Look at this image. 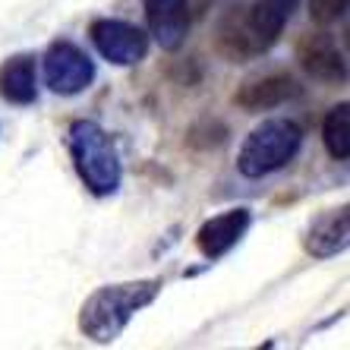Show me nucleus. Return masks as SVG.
I'll use <instances>...</instances> for the list:
<instances>
[{"instance_id": "1a4fd4ad", "label": "nucleus", "mask_w": 350, "mask_h": 350, "mask_svg": "<svg viewBox=\"0 0 350 350\" xmlns=\"http://www.w3.org/2000/svg\"><path fill=\"white\" fill-rule=\"evenodd\" d=\"M350 243V208L338 205V208H325L310 221V228L303 234V250L312 259H332L341 256Z\"/></svg>"}, {"instance_id": "f257e3e1", "label": "nucleus", "mask_w": 350, "mask_h": 350, "mask_svg": "<svg viewBox=\"0 0 350 350\" xmlns=\"http://www.w3.org/2000/svg\"><path fill=\"white\" fill-rule=\"evenodd\" d=\"M293 10L297 0H256L250 7L228 10L215 32V48L234 64L259 57L281 38Z\"/></svg>"}, {"instance_id": "6e6552de", "label": "nucleus", "mask_w": 350, "mask_h": 350, "mask_svg": "<svg viewBox=\"0 0 350 350\" xmlns=\"http://www.w3.org/2000/svg\"><path fill=\"white\" fill-rule=\"evenodd\" d=\"M297 60L312 79L319 82H344L347 79V57L338 48L334 35L310 32L297 41Z\"/></svg>"}, {"instance_id": "2eb2a0df", "label": "nucleus", "mask_w": 350, "mask_h": 350, "mask_svg": "<svg viewBox=\"0 0 350 350\" xmlns=\"http://www.w3.org/2000/svg\"><path fill=\"white\" fill-rule=\"evenodd\" d=\"M347 13V0H310V19L316 25H332Z\"/></svg>"}, {"instance_id": "20e7f679", "label": "nucleus", "mask_w": 350, "mask_h": 350, "mask_svg": "<svg viewBox=\"0 0 350 350\" xmlns=\"http://www.w3.org/2000/svg\"><path fill=\"white\" fill-rule=\"evenodd\" d=\"M303 146V130L287 117H271L262 120L240 146L237 155V171L250 180L269 177V174L281 171L293 158L300 155Z\"/></svg>"}, {"instance_id": "9b49d317", "label": "nucleus", "mask_w": 350, "mask_h": 350, "mask_svg": "<svg viewBox=\"0 0 350 350\" xmlns=\"http://www.w3.org/2000/svg\"><path fill=\"white\" fill-rule=\"evenodd\" d=\"M297 82L287 73H265L256 79H246L240 89L234 92V105L240 111L259 114V111H271V107L287 105L291 98H297Z\"/></svg>"}, {"instance_id": "7ed1b4c3", "label": "nucleus", "mask_w": 350, "mask_h": 350, "mask_svg": "<svg viewBox=\"0 0 350 350\" xmlns=\"http://www.w3.org/2000/svg\"><path fill=\"white\" fill-rule=\"evenodd\" d=\"M73 167L92 196H114L123 183V164L114 139L95 120H76L66 133Z\"/></svg>"}, {"instance_id": "ddd939ff", "label": "nucleus", "mask_w": 350, "mask_h": 350, "mask_svg": "<svg viewBox=\"0 0 350 350\" xmlns=\"http://www.w3.org/2000/svg\"><path fill=\"white\" fill-rule=\"evenodd\" d=\"M322 142L325 152L334 161H347L350 158V105L341 101L338 107H332L322 123Z\"/></svg>"}, {"instance_id": "0eeeda50", "label": "nucleus", "mask_w": 350, "mask_h": 350, "mask_svg": "<svg viewBox=\"0 0 350 350\" xmlns=\"http://www.w3.org/2000/svg\"><path fill=\"white\" fill-rule=\"evenodd\" d=\"M253 224V212L240 205V208H228V212L215 215L202 224V228L196 230V250L205 256V259H221V256H228L240 240L246 237Z\"/></svg>"}, {"instance_id": "dca6fc26", "label": "nucleus", "mask_w": 350, "mask_h": 350, "mask_svg": "<svg viewBox=\"0 0 350 350\" xmlns=\"http://www.w3.org/2000/svg\"><path fill=\"white\" fill-rule=\"evenodd\" d=\"M212 7V0H189V10H193V16H205Z\"/></svg>"}, {"instance_id": "4468645a", "label": "nucleus", "mask_w": 350, "mask_h": 350, "mask_svg": "<svg viewBox=\"0 0 350 350\" xmlns=\"http://www.w3.org/2000/svg\"><path fill=\"white\" fill-rule=\"evenodd\" d=\"M224 142H228V126L218 117H202L187 133V146L196 148V152H208V148H218Z\"/></svg>"}, {"instance_id": "423d86ee", "label": "nucleus", "mask_w": 350, "mask_h": 350, "mask_svg": "<svg viewBox=\"0 0 350 350\" xmlns=\"http://www.w3.org/2000/svg\"><path fill=\"white\" fill-rule=\"evenodd\" d=\"M89 35L98 54L114 66H136L148 54V32L126 19L101 16L89 25Z\"/></svg>"}, {"instance_id": "9d476101", "label": "nucleus", "mask_w": 350, "mask_h": 350, "mask_svg": "<svg viewBox=\"0 0 350 350\" xmlns=\"http://www.w3.org/2000/svg\"><path fill=\"white\" fill-rule=\"evenodd\" d=\"M142 10H146L148 35L164 51H177L187 41L189 23H193L189 0H142Z\"/></svg>"}, {"instance_id": "39448f33", "label": "nucleus", "mask_w": 350, "mask_h": 350, "mask_svg": "<svg viewBox=\"0 0 350 350\" xmlns=\"http://www.w3.org/2000/svg\"><path fill=\"white\" fill-rule=\"evenodd\" d=\"M41 76L54 95L73 98L82 95L95 82V60L73 41L57 38L51 41L44 57H41Z\"/></svg>"}, {"instance_id": "f03ea898", "label": "nucleus", "mask_w": 350, "mask_h": 350, "mask_svg": "<svg viewBox=\"0 0 350 350\" xmlns=\"http://www.w3.org/2000/svg\"><path fill=\"white\" fill-rule=\"evenodd\" d=\"M158 278H139V281H123V284H105L82 303L79 310V332L92 338L95 344H114L136 312L158 300L161 293Z\"/></svg>"}, {"instance_id": "f8f14e48", "label": "nucleus", "mask_w": 350, "mask_h": 350, "mask_svg": "<svg viewBox=\"0 0 350 350\" xmlns=\"http://www.w3.org/2000/svg\"><path fill=\"white\" fill-rule=\"evenodd\" d=\"M0 98L10 105H35L38 98V64L35 54H13L0 64Z\"/></svg>"}]
</instances>
